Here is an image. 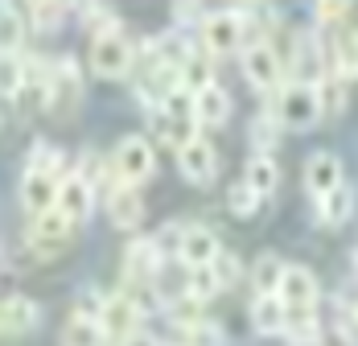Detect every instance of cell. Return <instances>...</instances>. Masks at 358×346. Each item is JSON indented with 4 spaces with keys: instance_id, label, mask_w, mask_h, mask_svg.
Listing matches in <instances>:
<instances>
[{
    "instance_id": "26",
    "label": "cell",
    "mask_w": 358,
    "mask_h": 346,
    "mask_svg": "<svg viewBox=\"0 0 358 346\" xmlns=\"http://www.w3.org/2000/svg\"><path fill=\"white\" fill-rule=\"evenodd\" d=\"M215 293H222V280H218L215 264H206V268H185V297H194L198 305H206Z\"/></svg>"
},
{
    "instance_id": "43",
    "label": "cell",
    "mask_w": 358,
    "mask_h": 346,
    "mask_svg": "<svg viewBox=\"0 0 358 346\" xmlns=\"http://www.w3.org/2000/svg\"><path fill=\"white\" fill-rule=\"evenodd\" d=\"M120 346H161V342H157L152 334H132V338H124Z\"/></svg>"
},
{
    "instance_id": "37",
    "label": "cell",
    "mask_w": 358,
    "mask_h": 346,
    "mask_svg": "<svg viewBox=\"0 0 358 346\" xmlns=\"http://www.w3.org/2000/svg\"><path fill=\"white\" fill-rule=\"evenodd\" d=\"M161 107H165L173 120H198V95H194L189 87H178V91H173Z\"/></svg>"
},
{
    "instance_id": "33",
    "label": "cell",
    "mask_w": 358,
    "mask_h": 346,
    "mask_svg": "<svg viewBox=\"0 0 358 346\" xmlns=\"http://www.w3.org/2000/svg\"><path fill=\"white\" fill-rule=\"evenodd\" d=\"M21 83H25V54H4V74H0V87H4V99H8V104H17Z\"/></svg>"
},
{
    "instance_id": "8",
    "label": "cell",
    "mask_w": 358,
    "mask_h": 346,
    "mask_svg": "<svg viewBox=\"0 0 358 346\" xmlns=\"http://www.w3.org/2000/svg\"><path fill=\"white\" fill-rule=\"evenodd\" d=\"M288 70L296 74L292 83H309V87H322L325 74L329 70L322 67V41L313 34H296L292 37V62H288Z\"/></svg>"
},
{
    "instance_id": "11",
    "label": "cell",
    "mask_w": 358,
    "mask_h": 346,
    "mask_svg": "<svg viewBox=\"0 0 358 346\" xmlns=\"http://www.w3.org/2000/svg\"><path fill=\"white\" fill-rule=\"evenodd\" d=\"M346 181H342V161H338V153H313L309 161H305V190L322 202L329 198L334 190H342Z\"/></svg>"
},
{
    "instance_id": "3",
    "label": "cell",
    "mask_w": 358,
    "mask_h": 346,
    "mask_svg": "<svg viewBox=\"0 0 358 346\" xmlns=\"http://www.w3.org/2000/svg\"><path fill=\"white\" fill-rule=\"evenodd\" d=\"M239 58H243V78L255 91H280L285 87V67H280V54L272 50V41L255 37Z\"/></svg>"
},
{
    "instance_id": "7",
    "label": "cell",
    "mask_w": 358,
    "mask_h": 346,
    "mask_svg": "<svg viewBox=\"0 0 358 346\" xmlns=\"http://www.w3.org/2000/svg\"><path fill=\"white\" fill-rule=\"evenodd\" d=\"M71 231H74V223L54 207V210H45V214L34 219V227H29V247H34L37 256H58V251L71 243Z\"/></svg>"
},
{
    "instance_id": "32",
    "label": "cell",
    "mask_w": 358,
    "mask_h": 346,
    "mask_svg": "<svg viewBox=\"0 0 358 346\" xmlns=\"http://www.w3.org/2000/svg\"><path fill=\"white\" fill-rule=\"evenodd\" d=\"M103 326L99 321H91V317H71V326H66V346H103Z\"/></svg>"
},
{
    "instance_id": "22",
    "label": "cell",
    "mask_w": 358,
    "mask_h": 346,
    "mask_svg": "<svg viewBox=\"0 0 358 346\" xmlns=\"http://www.w3.org/2000/svg\"><path fill=\"white\" fill-rule=\"evenodd\" d=\"M243 181H248L259 198H268V194H276V186H280V169H276V161H272V157H259V153H251Z\"/></svg>"
},
{
    "instance_id": "16",
    "label": "cell",
    "mask_w": 358,
    "mask_h": 346,
    "mask_svg": "<svg viewBox=\"0 0 358 346\" xmlns=\"http://www.w3.org/2000/svg\"><path fill=\"white\" fill-rule=\"evenodd\" d=\"M58 210L71 219L74 227L78 223H87L91 219V210H95V190L78 177V173H62V194H58Z\"/></svg>"
},
{
    "instance_id": "15",
    "label": "cell",
    "mask_w": 358,
    "mask_h": 346,
    "mask_svg": "<svg viewBox=\"0 0 358 346\" xmlns=\"http://www.w3.org/2000/svg\"><path fill=\"white\" fill-rule=\"evenodd\" d=\"M37 321H41V310H37L34 297H25V293H8V297H4V305H0V330H4L8 338L34 334Z\"/></svg>"
},
{
    "instance_id": "23",
    "label": "cell",
    "mask_w": 358,
    "mask_h": 346,
    "mask_svg": "<svg viewBox=\"0 0 358 346\" xmlns=\"http://www.w3.org/2000/svg\"><path fill=\"white\" fill-rule=\"evenodd\" d=\"M285 338L292 346H313L322 342V321L313 310H288V326H285Z\"/></svg>"
},
{
    "instance_id": "35",
    "label": "cell",
    "mask_w": 358,
    "mask_h": 346,
    "mask_svg": "<svg viewBox=\"0 0 358 346\" xmlns=\"http://www.w3.org/2000/svg\"><path fill=\"white\" fill-rule=\"evenodd\" d=\"M322 91V107H325V116H338L342 107H346V78L338 74V70H329L325 74V83L317 87Z\"/></svg>"
},
{
    "instance_id": "13",
    "label": "cell",
    "mask_w": 358,
    "mask_h": 346,
    "mask_svg": "<svg viewBox=\"0 0 358 346\" xmlns=\"http://www.w3.org/2000/svg\"><path fill=\"white\" fill-rule=\"evenodd\" d=\"M58 194H62V177L58 173H25L21 177V207L34 219L58 207Z\"/></svg>"
},
{
    "instance_id": "10",
    "label": "cell",
    "mask_w": 358,
    "mask_h": 346,
    "mask_svg": "<svg viewBox=\"0 0 358 346\" xmlns=\"http://www.w3.org/2000/svg\"><path fill=\"white\" fill-rule=\"evenodd\" d=\"M276 297L285 301L288 310H313L317 305V277L305 264H285V277H280Z\"/></svg>"
},
{
    "instance_id": "39",
    "label": "cell",
    "mask_w": 358,
    "mask_h": 346,
    "mask_svg": "<svg viewBox=\"0 0 358 346\" xmlns=\"http://www.w3.org/2000/svg\"><path fill=\"white\" fill-rule=\"evenodd\" d=\"M78 177H83V181H87V186H91V190H99V181H103V157H99V153H95V148H87V153H83V161H78Z\"/></svg>"
},
{
    "instance_id": "29",
    "label": "cell",
    "mask_w": 358,
    "mask_h": 346,
    "mask_svg": "<svg viewBox=\"0 0 358 346\" xmlns=\"http://www.w3.org/2000/svg\"><path fill=\"white\" fill-rule=\"evenodd\" d=\"M62 169V148L50 140H34L29 157H25V173H58Z\"/></svg>"
},
{
    "instance_id": "6",
    "label": "cell",
    "mask_w": 358,
    "mask_h": 346,
    "mask_svg": "<svg viewBox=\"0 0 358 346\" xmlns=\"http://www.w3.org/2000/svg\"><path fill=\"white\" fill-rule=\"evenodd\" d=\"M165 268V251L157 247L152 235H136V240L124 247V277L132 284H144V280H157Z\"/></svg>"
},
{
    "instance_id": "25",
    "label": "cell",
    "mask_w": 358,
    "mask_h": 346,
    "mask_svg": "<svg viewBox=\"0 0 358 346\" xmlns=\"http://www.w3.org/2000/svg\"><path fill=\"white\" fill-rule=\"evenodd\" d=\"M334 67L346 83L358 78V29H350V25L334 37Z\"/></svg>"
},
{
    "instance_id": "12",
    "label": "cell",
    "mask_w": 358,
    "mask_h": 346,
    "mask_svg": "<svg viewBox=\"0 0 358 346\" xmlns=\"http://www.w3.org/2000/svg\"><path fill=\"white\" fill-rule=\"evenodd\" d=\"M141 317H144L141 305H136V301L120 289L115 297H108V310H103V321H99V326H103V334H108V338L124 342V338L141 334V330H136V326H141Z\"/></svg>"
},
{
    "instance_id": "34",
    "label": "cell",
    "mask_w": 358,
    "mask_h": 346,
    "mask_svg": "<svg viewBox=\"0 0 358 346\" xmlns=\"http://www.w3.org/2000/svg\"><path fill=\"white\" fill-rule=\"evenodd\" d=\"M259 202H264V198L251 190L248 181H235V186L227 190V207H231V214H239V219H251V214L259 210Z\"/></svg>"
},
{
    "instance_id": "40",
    "label": "cell",
    "mask_w": 358,
    "mask_h": 346,
    "mask_svg": "<svg viewBox=\"0 0 358 346\" xmlns=\"http://www.w3.org/2000/svg\"><path fill=\"white\" fill-rule=\"evenodd\" d=\"M215 272H218V280H222V289H231V284H239V277H243V264H239L235 251H222L215 260Z\"/></svg>"
},
{
    "instance_id": "4",
    "label": "cell",
    "mask_w": 358,
    "mask_h": 346,
    "mask_svg": "<svg viewBox=\"0 0 358 346\" xmlns=\"http://www.w3.org/2000/svg\"><path fill=\"white\" fill-rule=\"evenodd\" d=\"M152 165H157V153H152L148 137H124L120 144H115L111 169H115V177H120L124 186L136 190L144 177H152Z\"/></svg>"
},
{
    "instance_id": "9",
    "label": "cell",
    "mask_w": 358,
    "mask_h": 346,
    "mask_svg": "<svg viewBox=\"0 0 358 346\" xmlns=\"http://www.w3.org/2000/svg\"><path fill=\"white\" fill-rule=\"evenodd\" d=\"M178 169L181 177L189 181V186H210L215 181V173H218V153H215V144L210 140H194V144H185L178 153Z\"/></svg>"
},
{
    "instance_id": "30",
    "label": "cell",
    "mask_w": 358,
    "mask_h": 346,
    "mask_svg": "<svg viewBox=\"0 0 358 346\" xmlns=\"http://www.w3.org/2000/svg\"><path fill=\"white\" fill-rule=\"evenodd\" d=\"M0 41H4V54H21V41H25V21H21V8L17 4H4L0 8Z\"/></svg>"
},
{
    "instance_id": "45",
    "label": "cell",
    "mask_w": 358,
    "mask_h": 346,
    "mask_svg": "<svg viewBox=\"0 0 358 346\" xmlns=\"http://www.w3.org/2000/svg\"><path fill=\"white\" fill-rule=\"evenodd\" d=\"M161 346H165V342H161Z\"/></svg>"
},
{
    "instance_id": "31",
    "label": "cell",
    "mask_w": 358,
    "mask_h": 346,
    "mask_svg": "<svg viewBox=\"0 0 358 346\" xmlns=\"http://www.w3.org/2000/svg\"><path fill=\"white\" fill-rule=\"evenodd\" d=\"M251 277H255V293H276V289H280V277H285V264H280V256L264 251V256L255 260Z\"/></svg>"
},
{
    "instance_id": "38",
    "label": "cell",
    "mask_w": 358,
    "mask_h": 346,
    "mask_svg": "<svg viewBox=\"0 0 358 346\" xmlns=\"http://www.w3.org/2000/svg\"><path fill=\"white\" fill-rule=\"evenodd\" d=\"M62 17H66L62 4H29V21H34V29H41V34L45 29H58Z\"/></svg>"
},
{
    "instance_id": "21",
    "label": "cell",
    "mask_w": 358,
    "mask_h": 346,
    "mask_svg": "<svg viewBox=\"0 0 358 346\" xmlns=\"http://www.w3.org/2000/svg\"><path fill=\"white\" fill-rule=\"evenodd\" d=\"M280 116L272 111V107H264L255 120H251V148L259 153V157H272V148L280 144Z\"/></svg>"
},
{
    "instance_id": "44",
    "label": "cell",
    "mask_w": 358,
    "mask_h": 346,
    "mask_svg": "<svg viewBox=\"0 0 358 346\" xmlns=\"http://www.w3.org/2000/svg\"><path fill=\"white\" fill-rule=\"evenodd\" d=\"M355 277H358V251H355Z\"/></svg>"
},
{
    "instance_id": "1",
    "label": "cell",
    "mask_w": 358,
    "mask_h": 346,
    "mask_svg": "<svg viewBox=\"0 0 358 346\" xmlns=\"http://www.w3.org/2000/svg\"><path fill=\"white\" fill-rule=\"evenodd\" d=\"M248 8H222V13H210L206 25H202V50L210 58H227V54H243L251 41L248 29Z\"/></svg>"
},
{
    "instance_id": "24",
    "label": "cell",
    "mask_w": 358,
    "mask_h": 346,
    "mask_svg": "<svg viewBox=\"0 0 358 346\" xmlns=\"http://www.w3.org/2000/svg\"><path fill=\"white\" fill-rule=\"evenodd\" d=\"M350 214H355V190H350V186L334 190L329 198H322V202H317V219H322L325 227H342Z\"/></svg>"
},
{
    "instance_id": "2",
    "label": "cell",
    "mask_w": 358,
    "mask_h": 346,
    "mask_svg": "<svg viewBox=\"0 0 358 346\" xmlns=\"http://www.w3.org/2000/svg\"><path fill=\"white\" fill-rule=\"evenodd\" d=\"M272 111L280 116V124H285V128L305 132V128H313V124L325 116L322 91H317V87H309V83H285V87H280V95H276V104H272Z\"/></svg>"
},
{
    "instance_id": "41",
    "label": "cell",
    "mask_w": 358,
    "mask_h": 346,
    "mask_svg": "<svg viewBox=\"0 0 358 346\" xmlns=\"http://www.w3.org/2000/svg\"><path fill=\"white\" fill-rule=\"evenodd\" d=\"M338 330H342V342L346 346H358V310H342V317H338Z\"/></svg>"
},
{
    "instance_id": "36",
    "label": "cell",
    "mask_w": 358,
    "mask_h": 346,
    "mask_svg": "<svg viewBox=\"0 0 358 346\" xmlns=\"http://www.w3.org/2000/svg\"><path fill=\"white\" fill-rule=\"evenodd\" d=\"M181 334L185 338L178 346H227V334H222V326H215V321H198V326H189Z\"/></svg>"
},
{
    "instance_id": "14",
    "label": "cell",
    "mask_w": 358,
    "mask_h": 346,
    "mask_svg": "<svg viewBox=\"0 0 358 346\" xmlns=\"http://www.w3.org/2000/svg\"><path fill=\"white\" fill-rule=\"evenodd\" d=\"M218 256H222V247H218V235L210 227H185L181 231V247H178V260L185 268H206V264H215Z\"/></svg>"
},
{
    "instance_id": "5",
    "label": "cell",
    "mask_w": 358,
    "mask_h": 346,
    "mask_svg": "<svg viewBox=\"0 0 358 346\" xmlns=\"http://www.w3.org/2000/svg\"><path fill=\"white\" fill-rule=\"evenodd\" d=\"M132 62H136V50H132V41L124 34L91 41V70L99 78H124L132 70Z\"/></svg>"
},
{
    "instance_id": "20",
    "label": "cell",
    "mask_w": 358,
    "mask_h": 346,
    "mask_svg": "<svg viewBox=\"0 0 358 346\" xmlns=\"http://www.w3.org/2000/svg\"><path fill=\"white\" fill-rule=\"evenodd\" d=\"M227 120H231V95H227V87L215 83V87L198 91V124L202 128H218Z\"/></svg>"
},
{
    "instance_id": "18",
    "label": "cell",
    "mask_w": 358,
    "mask_h": 346,
    "mask_svg": "<svg viewBox=\"0 0 358 346\" xmlns=\"http://www.w3.org/2000/svg\"><path fill=\"white\" fill-rule=\"evenodd\" d=\"M78 91H83V74H78V62L74 58H62L54 62V95H50V107L71 116L74 104H78Z\"/></svg>"
},
{
    "instance_id": "17",
    "label": "cell",
    "mask_w": 358,
    "mask_h": 346,
    "mask_svg": "<svg viewBox=\"0 0 358 346\" xmlns=\"http://www.w3.org/2000/svg\"><path fill=\"white\" fill-rule=\"evenodd\" d=\"M251 326H255V334H268V338L285 334L288 305L276 293H255V297H251Z\"/></svg>"
},
{
    "instance_id": "28",
    "label": "cell",
    "mask_w": 358,
    "mask_h": 346,
    "mask_svg": "<svg viewBox=\"0 0 358 346\" xmlns=\"http://www.w3.org/2000/svg\"><path fill=\"white\" fill-rule=\"evenodd\" d=\"M78 21L87 25V34L95 37H115L120 34V17L111 13V8H103V4H83V13H78Z\"/></svg>"
},
{
    "instance_id": "42",
    "label": "cell",
    "mask_w": 358,
    "mask_h": 346,
    "mask_svg": "<svg viewBox=\"0 0 358 346\" xmlns=\"http://www.w3.org/2000/svg\"><path fill=\"white\" fill-rule=\"evenodd\" d=\"M342 17H346V4H338V0L317 4V21H322V25H334V21H342Z\"/></svg>"
},
{
    "instance_id": "19",
    "label": "cell",
    "mask_w": 358,
    "mask_h": 346,
    "mask_svg": "<svg viewBox=\"0 0 358 346\" xmlns=\"http://www.w3.org/2000/svg\"><path fill=\"white\" fill-rule=\"evenodd\" d=\"M108 214H111V223L120 227V231H136L144 223V202H141V194L132 190V186H115L108 194Z\"/></svg>"
},
{
    "instance_id": "27",
    "label": "cell",
    "mask_w": 358,
    "mask_h": 346,
    "mask_svg": "<svg viewBox=\"0 0 358 346\" xmlns=\"http://www.w3.org/2000/svg\"><path fill=\"white\" fill-rule=\"evenodd\" d=\"M181 83H185L194 95L206 91V87H215V70H210V54H206V50H202V54L194 50V54L181 62Z\"/></svg>"
}]
</instances>
